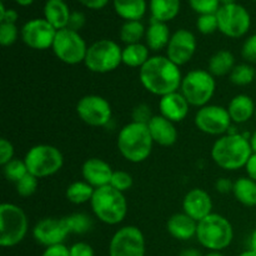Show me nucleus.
Masks as SVG:
<instances>
[{
	"instance_id": "f257e3e1",
	"label": "nucleus",
	"mask_w": 256,
	"mask_h": 256,
	"mask_svg": "<svg viewBox=\"0 0 256 256\" xmlns=\"http://www.w3.org/2000/svg\"><path fill=\"white\" fill-rule=\"evenodd\" d=\"M182 78L180 66L174 64L166 55L150 56L139 70V79L142 86L160 98L179 92Z\"/></svg>"
},
{
	"instance_id": "f03ea898",
	"label": "nucleus",
	"mask_w": 256,
	"mask_h": 256,
	"mask_svg": "<svg viewBox=\"0 0 256 256\" xmlns=\"http://www.w3.org/2000/svg\"><path fill=\"white\" fill-rule=\"evenodd\" d=\"M252 155L250 142L244 134H225L214 142L212 159L224 170L235 172L245 168Z\"/></svg>"
},
{
	"instance_id": "7ed1b4c3",
	"label": "nucleus",
	"mask_w": 256,
	"mask_h": 256,
	"mask_svg": "<svg viewBox=\"0 0 256 256\" xmlns=\"http://www.w3.org/2000/svg\"><path fill=\"white\" fill-rule=\"evenodd\" d=\"M116 144L125 160L139 164L150 156L154 142L146 124L132 122L120 129Z\"/></svg>"
},
{
	"instance_id": "20e7f679",
	"label": "nucleus",
	"mask_w": 256,
	"mask_h": 256,
	"mask_svg": "<svg viewBox=\"0 0 256 256\" xmlns=\"http://www.w3.org/2000/svg\"><path fill=\"white\" fill-rule=\"evenodd\" d=\"M90 206L96 219L106 225L120 224L128 214V202L124 192L110 185L95 189Z\"/></svg>"
},
{
	"instance_id": "39448f33",
	"label": "nucleus",
	"mask_w": 256,
	"mask_h": 256,
	"mask_svg": "<svg viewBox=\"0 0 256 256\" xmlns=\"http://www.w3.org/2000/svg\"><path fill=\"white\" fill-rule=\"evenodd\" d=\"M202 248L210 252H222L230 246L234 239V229L229 220L220 214L212 212L198 222L196 236Z\"/></svg>"
},
{
	"instance_id": "423d86ee",
	"label": "nucleus",
	"mask_w": 256,
	"mask_h": 256,
	"mask_svg": "<svg viewBox=\"0 0 256 256\" xmlns=\"http://www.w3.org/2000/svg\"><path fill=\"white\" fill-rule=\"evenodd\" d=\"M29 222L24 210L12 202L0 205V245L12 248L25 239Z\"/></svg>"
},
{
	"instance_id": "0eeeda50",
	"label": "nucleus",
	"mask_w": 256,
	"mask_h": 256,
	"mask_svg": "<svg viewBox=\"0 0 256 256\" xmlns=\"http://www.w3.org/2000/svg\"><path fill=\"white\" fill-rule=\"evenodd\" d=\"M216 90V82L209 70L195 69L182 78L180 92L184 95L190 106L202 108L209 104Z\"/></svg>"
},
{
	"instance_id": "6e6552de",
	"label": "nucleus",
	"mask_w": 256,
	"mask_h": 256,
	"mask_svg": "<svg viewBox=\"0 0 256 256\" xmlns=\"http://www.w3.org/2000/svg\"><path fill=\"white\" fill-rule=\"evenodd\" d=\"M122 49L110 39H100L88 48L84 64L95 74H106L116 70L122 64Z\"/></svg>"
},
{
	"instance_id": "1a4fd4ad",
	"label": "nucleus",
	"mask_w": 256,
	"mask_h": 256,
	"mask_svg": "<svg viewBox=\"0 0 256 256\" xmlns=\"http://www.w3.org/2000/svg\"><path fill=\"white\" fill-rule=\"evenodd\" d=\"M24 162L28 172L38 179L52 176L60 172L64 165V156L56 146L39 144L30 148L25 154Z\"/></svg>"
},
{
	"instance_id": "9d476101",
	"label": "nucleus",
	"mask_w": 256,
	"mask_h": 256,
	"mask_svg": "<svg viewBox=\"0 0 256 256\" xmlns=\"http://www.w3.org/2000/svg\"><path fill=\"white\" fill-rule=\"evenodd\" d=\"M88 45L79 32L65 28L58 30L52 42V52L62 62L68 65H78L84 62L88 52Z\"/></svg>"
},
{
	"instance_id": "9b49d317",
	"label": "nucleus",
	"mask_w": 256,
	"mask_h": 256,
	"mask_svg": "<svg viewBox=\"0 0 256 256\" xmlns=\"http://www.w3.org/2000/svg\"><path fill=\"white\" fill-rule=\"evenodd\" d=\"M219 30L222 35L232 39H239L248 34L252 26V16L246 8L234 4L222 5L216 12Z\"/></svg>"
},
{
	"instance_id": "f8f14e48",
	"label": "nucleus",
	"mask_w": 256,
	"mask_h": 256,
	"mask_svg": "<svg viewBox=\"0 0 256 256\" xmlns=\"http://www.w3.org/2000/svg\"><path fill=\"white\" fill-rule=\"evenodd\" d=\"M146 245L142 230L134 225L120 228L109 244V256H145Z\"/></svg>"
},
{
	"instance_id": "ddd939ff",
	"label": "nucleus",
	"mask_w": 256,
	"mask_h": 256,
	"mask_svg": "<svg viewBox=\"0 0 256 256\" xmlns=\"http://www.w3.org/2000/svg\"><path fill=\"white\" fill-rule=\"evenodd\" d=\"M195 126L202 132L212 136H222L232 128V118L226 108L208 104L200 108L194 118Z\"/></svg>"
},
{
	"instance_id": "4468645a",
	"label": "nucleus",
	"mask_w": 256,
	"mask_h": 256,
	"mask_svg": "<svg viewBox=\"0 0 256 256\" xmlns=\"http://www.w3.org/2000/svg\"><path fill=\"white\" fill-rule=\"evenodd\" d=\"M76 114L85 124L94 128L105 126L112 116V105L100 95H85L78 102Z\"/></svg>"
},
{
	"instance_id": "2eb2a0df",
	"label": "nucleus",
	"mask_w": 256,
	"mask_h": 256,
	"mask_svg": "<svg viewBox=\"0 0 256 256\" xmlns=\"http://www.w3.org/2000/svg\"><path fill=\"white\" fill-rule=\"evenodd\" d=\"M58 30L42 18L32 19L22 25L20 36L22 42L30 49L46 50L52 46Z\"/></svg>"
},
{
	"instance_id": "dca6fc26",
	"label": "nucleus",
	"mask_w": 256,
	"mask_h": 256,
	"mask_svg": "<svg viewBox=\"0 0 256 256\" xmlns=\"http://www.w3.org/2000/svg\"><path fill=\"white\" fill-rule=\"evenodd\" d=\"M196 38L190 30L178 29L172 32L166 46V56L178 66L188 64L196 52Z\"/></svg>"
},
{
	"instance_id": "f3484780",
	"label": "nucleus",
	"mask_w": 256,
	"mask_h": 256,
	"mask_svg": "<svg viewBox=\"0 0 256 256\" xmlns=\"http://www.w3.org/2000/svg\"><path fill=\"white\" fill-rule=\"evenodd\" d=\"M69 234L70 230L65 218H45L32 228V236L35 242L44 245L45 248L62 244Z\"/></svg>"
},
{
	"instance_id": "a211bd4d",
	"label": "nucleus",
	"mask_w": 256,
	"mask_h": 256,
	"mask_svg": "<svg viewBox=\"0 0 256 256\" xmlns=\"http://www.w3.org/2000/svg\"><path fill=\"white\" fill-rule=\"evenodd\" d=\"M182 210L196 222H200L212 212V196L204 189L189 190L182 199Z\"/></svg>"
},
{
	"instance_id": "6ab92c4d",
	"label": "nucleus",
	"mask_w": 256,
	"mask_h": 256,
	"mask_svg": "<svg viewBox=\"0 0 256 256\" xmlns=\"http://www.w3.org/2000/svg\"><path fill=\"white\" fill-rule=\"evenodd\" d=\"M112 172L114 170L112 169V166L105 160L99 159V158H90L85 160L82 166V175L84 178V182L92 185L94 189L110 185Z\"/></svg>"
},
{
	"instance_id": "aec40b11",
	"label": "nucleus",
	"mask_w": 256,
	"mask_h": 256,
	"mask_svg": "<svg viewBox=\"0 0 256 256\" xmlns=\"http://www.w3.org/2000/svg\"><path fill=\"white\" fill-rule=\"evenodd\" d=\"M159 110L160 115L166 118L168 120L172 122H182L189 114L190 104L179 90V92L160 98Z\"/></svg>"
},
{
	"instance_id": "412c9836",
	"label": "nucleus",
	"mask_w": 256,
	"mask_h": 256,
	"mask_svg": "<svg viewBox=\"0 0 256 256\" xmlns=\"http://www.w3.org/2000/svg\"><path fill=\"white\" fill-rule=\"evenodd\" d=\"M148 129L152 138V142L160 146H172L178 140V130L175 122H170L162 115H154L149 122Z\"/></svg>"
},
{
	"instance_id": "4be33fe9",
	"label": "nucleus",
	"mask_w": 256,
	"mask_h": 256,
	"mask_svg": "<svg viewBox=\"0 0 256 256\" xmlns=\"http://www.w3.org/2000/svg\"><path fill=\"white\" fill-rule=\"evenodd\" d=\"M166 230L174 239L188 242L196 236L198 222L184 212H176L168 219Z\"/></svg>"
},
{
	"instance_id": "5701e85b",
	"label": "nucleus",
	"mask_w": 256,
	"mask_h": 256,
	"mask_svg": "<svg viewBox=\"0 0 256 256\" xmlns=\"http://www.w3.org/2000/svg\"><path fill=\"white\" fill-rule=\"evenodd\" d=\"M226 109L232 122L244 124L249 122L252 116H255L256 105L252 98L249 95L238 94L230 100Z\"/></svg>"
},
{
	"instance_id": "b1692460",
	"label": "nucleus",
	"mask_w": 256,
	"mask_h": 256,
	"mask_svg": "<svg viewBox=\"0 0 256 256\" xmlns=\"http://www.w3.org/2000/svg\"><path fill=\"white\" fill-rule=\"evenodd\" d=\"M170 38H172V34H170V29L166 22L152 19L150 25L146 28V32H145L146 46L152 52H160L162 49H166Z\"/></svg>"
},
{
	"instance_id": "393cba45",
	"label": "nucleus",
	"mask_w": 256,
	"mask_h": 256,
	"mask_svg": "<svg viewBox=\"0 0 256 256\" xmlns=\"http://www.w3.org/2000/svg\"><path fill=\"white\" fill-rule=\"evenodd\" d=\"M69 6L65 2L59 0H48L44 5V19L49 22L56 30L68 28L70 19Z\"/></svg>"
},
{
	"instance_id": "a878e982",
	"label": "nucleus",
	"mask_w": 256,
	"mask_h": 256,
	"mask_svg": "<svg viewBox=\"0 0 256 256\" xmlns=\"http://www.w3.org/2000/svg\"><path fill=\"white\" fill-rule=\"evenodd\" d=\"M115 12L125 22L140 20L146 12V0H112Z\"/></svg>"
},
{
	"instance_id": "bb28decb",
	"label": "nucleus",
	"mask_w": 256,
	"mask_h": 256,
	"mask_svg": "<svg viewBox=\"0 0 256 256\" xmlns=\"http://www.w3.org/2000/svg\"><path fill=\"white\" fill-rule=\"evenodd\" d=\"M150 12L152 20L172 22L180 12V0H150Z\"/></svg>"
},
{
	"instance_id": "cd10ccee",
	"label": "nucleus",
	"mask_w": 256,
	"mask_h": 256,
	"mask_svg": "<svg viewBox=\"0 0 256 256\" xmlns=\"http://www.w3.org/2000/svg\"><path fill=\"white\" fill-rule=\"evenodd\" d=\"M232 194L235 199L244 206H256V182L249 176H242L235 180Z\"/></svg>"
},
{
	"instance_id": "c85d7f7f",
	"label": "nucleus",
	"mask_w": 256,
	"mask_h": 256,
	"mask_svg": "<svg viewBox=\"0 0 256 256\" xmlns=\"http://www.w3.org/2000/svg\"><path fill=\"white\" fill-rule=\"evenodd\" d=\"M235 68V56L229 50H219L212 55L208 64V70L214 76L230 75Z\"/></svg>"
},
{
	"instance_id": "c756f323",
	"label": "nucleus",
	"mask_w": 256,
	"mask_h": 256,
	"mask_svg": "<svg viewBox=\"0 0 256 256\" xmlns=\"http://www.w3.org/2000/svg\"><path fill=\"white\" fill-rule=\"evenodd\" d=\"M122 64L129 68H142L145 62L150 59V49L146 44L125 45L122 52Z\"/></svg>"
},
{
	"instance_id": "7c9ffc66",
	"label": "nucleus",
	"mask_w": 256,
	"mask_h": 256,
	"mask_svg": "<svg viewBox=\"0 0 256 256\" xmlns=\"http://www.w3.org/2000/svg\"><path fill=\"white\" fill-rule=\"evenodd\" d=\"M94 192V188L86 182H74L66 188L65 196L72 204L82 205L92 200Z\"/></svg>"
},
{
	"instance_id": "2f4dec72",
	"label": "nucleus",
	"mask_w": 256,
	"mask_h": 256,
	"mask_svg": "<svg viewBox=\"0 0 256 256\" xmlns=\"http://www.w3.org/2000/svg\"><path fill=\"white\" fill-rule=\"evenodd\" d=\"M145 32H146V29L140 20H132V22H125L122 25L119 36L122 42L132 45L140 42V40L145 38Z\"/></svg>"
},
{
	"instance_id": "473e14b6",
	"label": "nucleus",
	"mask_w": 256,
	"mask_h": 256,
	"mask_svg": "<svg viewBox=\"0 0 256 256\" xmlns=\"http://www.w3.org/2000/svg\"><path fill=\"white\" fill-rule=\"evenodd\" d=\"M229 78L230 82L236 86H246L256 79V69L249 62L238 64L230 72Z\"/></svg>"
},
{
	"instance_id": "72a5a7b5",
	"label": "nucleus",
	"mask_w": 256,
	"mask_h": 256,
	"mask_svg": "<svg viewBox=\"0 0 256 256\" xmlns=\"http://www.w3.org/2000/svg\"><path fill=\"white\" fill-rule=\"evenodd\" d=\"M70 234H86L92 230V218L84 212H74L72 215L65 216Z\"/></svg>"
},
{
	"instance_id": "f704fd0d",
	"label": "nucleus",
	"mask_w": 256,
	"mask_h": 256,
	"mask_svg": "<svg viewBox=\"0 0 256 256\" xmlns=\"http://www.w3.org/2000/svg\"><path fill=\"white\" fill-rule=\"evenodd\" d=\"M2 172H4L5 178H6L9 182L16 184V182H19V180H22L29 172H28L26 164H25L24 160L14 158V159L10 160L8 164L2 165Z\"/></svg>"
},
{
	"instance_id": "c9c22d12",
	"label": "nucleus",
	"mask_w": 256,
	"mask_h": 256,
	"mask_svg": "<svg viewBox=\"0 0 256 256\" xmlns=\"http://www.w3.org/2000/svg\"><path fill=\"white\" fill-rule=\"evenodd\" d=\"M38 185H39V179L34 175H32L30 172H28L22 180L15 184V188H16L18 195L22 198H29L32 195L35 194L38 189Z\"/></svg>"
},
{
	"instance_id": "e433bc0d",
	"label": "nucleus",
	"mask_w": 256,
	"mask_h": 256,
	"mask_svg": "<svg viewBox=\"0 0 256 256\" xmlns=\"http://www.w3.org/2000/svg\"><path fill=\"white\" fill-rule=\"evenodd\" d=\"M196 29L202 35L214 34L216 30H219L216 14L199 15L196 19Z\"/></svg>"
},
{
	"instance_id": "4c0bfd02",
	"label": "nucleus",
	"mask_w": 256,
	"mask_h": 256,
	"mask_svg": "<svg viewBox=\"0 0 256 256\" xmlns=\"http://www.w3.org/2000/svg\"><path fill=\"white\" fill-rule=\"evenodd\" d=\"M192 9L199 15L205 14H216L220 9L219 0H189Z\"/></svg>"
},
{
	"instance_id": "58836bf2",
	"label": "nucleus",
	"mask_w": 256,
	"mask_h": 256,
	"mask_svg": "<svg viewBox=\"0 0 256 256\" xmlns=\"http://www.w3.org/2000/svg\"><path fill=\"white\" fill-rule=\"evenodd\" d=\"M110 186L122 192H128L132 186V176L124 170H115L110 180Z\"/></svg>"
},
{
	"instance_id": "ea45409f",
	"label": "nucleus",
	"mask_w": 256,
	"mask_h": 256,
	"mask_svg": "<svg viewBox=\"0 0 256 256\" xmlns=\"http://www.w3.org/2000/svg\"><path fill=\"white\" fill-rule=\"evenodd\" d=\"M19 38V29L16 24L0 22V44L2 46H12Z\"/></svg>"
},
{
	"instance_id": "a19ab883",
	"label": "nucleus",
	"mask_w": 256,
	"mask_h": 256,
	"mask_svg": "<svg viewBox=\"0 0 256 256\" xmlns=\"http://www.w3.org/2000/svg\"><path fill=\"white\" fill-rule=\"evenodd\" d=\"M242 56L249 64H256V34L250 35L242 48Z\"/></svg>"
},
{
	"instance_id": "79ce46f5",
	"label": "nucleus",
	"mask_w": 256,
	"mask_h": 256,
	"mask_svg": "<svg viewBox=\"0 0 256 256\" xmlns=\"http://www.w3.org/2000/svg\"><path fill=\"white\" fill-rule=\"evenodd\" d=\"M132 122H140V124H146L152 120V118L154 116L152 112V108L148 104H139L134 108L132 112Z\"/></svg>"
},
{
	"instance_id": "37998d69",
	"label": "nucleus",
	"mask_w": 256,
	"mask_h": 256,
	"mask_svg": "<svg viewBox=\"0 0 256 256\" xmlns=\"http://www.w3.org/2000/svg\"><path fill=\"white\" fill-rule=\"evenodd\" d=\"M14 145L5 138L0 139V165H5L14 159Z\"/></svg>"
},
{
	"instance_id": "c03bdc74",
	"label": "nucleus",
	"mask_w": 256,
	"mask_h": 256,
	"mask_svg": "<svg viewBox=\"0 0 256 256\" xmlns=\"http://www.w3.org/2000/svg\"><path fill=\"white\" fill-rule=\"evenodd\" d=\"M70 249V256H95L94 249L88 242H79L72 244Z\"/></svg>"
},
{
	"instance_id": "a18cd8bd",
	"label": "nucleus",
	"mask_w": 256,
	"mask_h": 256,
	"mask_svg": "<svg viewBox=\"0 0 256 256\" xmlns=\"http://www.w3.org/2000/svg\"><path fill=\"white\" fill-rule=\"evenodd\" d=\"M85 22H86V18H85V14L82 12H72V15H70L69 19V25L68 28L72 30H75V32H79L84 28Z\"/></svg>"
},
{
	"instance_id": "49530a36",
	"label": "nucleus",
	"mask_w": 256,
	"mask_h": 256,
	"mask_svg": "<svg viewBox=\"0 0 256 256\" xmlns=\"http://www.w3.org/2000/svg\"><path fill=\"white\" fill-rule=\"evenodd\" d=\"M19 15L14 9H5L4 2H0V22H8V24H16Z\"/></svg>"
},
{
	"instance_id": "de8ad7c7",
	"label": "nucleus",
	"mask_w": 256,
	"mask_h": 256,
	"mask_svg": "<svg viewBox=\"0 0 256 256\" xmlns=\"http://www.w3.org/2000/svg\"><path fill=\"white\" fill-rule=\"evenodd\" d=\"M42 256H70V249L64 244L52 245V246L45 248Z\"/></svg>"
},
{
	"instance_id": "09e8293b",
	"label": "nucleus",
	"mask_w": 256,
	"mask_h": 256,
	"mask_svg": "<svg viewBox=\"0 0 256 256\" xmlns=\"http://www.w3.org/2000/svg\"><path fill=\"white\" fill-rule=\"evenodd\" d=\"M232 186H234V182H230L228 178H220L215 182V189L220 194H229V192H232Z\"/></svg>"
},
{
	"instance_id": "8fccbe9b",
	"label": "nucleus",
	"mask_w": 256,
	"mask_h": 256,
	"mask_svg": "<svg viewBox=\"0 0 256 256\" xmlns=\"http://www.w3.org/2000/svg\"><path fill=\"white\" fill-rule=\"evenodd\" d=\"M85 8L92 10H100L109 4L110 0H78Z\"/></svg>"
},
{
	"instance_id": "3c124183",
	"label": "nucleus",
	"mask_w": 256,
	"mask_h": 256,
	"mask_svg": "<svg viewBox=\"0 0 256 256\" xmlns=\"http://www.w3.org/2000/svg\"><path fill=\"white\" fill-rule=\"evenodd\" d=\"M245 170H246L248 176L256 182V154H254V152L250 156V159L248 160L246 165H245Z\"/></svg>"
},
{
	"instance_id": "603ef678",
	"label": "nucleus",
	"mask_w": 256,
	"mask_h": 256,
	"mask_svg": "<svg viewBox=\"0 0 256 256\" xmlns=\"http://www.w3.org/2000/svg\"><path fill=\"white\" fill-rule=\"evenodd\" d=\"M180 256H202V254L196 249H185L180 252Z\"/></svg>"
},
{
	"instance_id": "864d4df0",
	"label": "nucleus",
	"mask_w": 256,
	"mask_h": 256,
	"mask_svg": "<svg viewBox=\"0 0 256 256\" xmlns=\"http://www.w3.org/2000/svg\"><path fill=\"white\" fill-rule=\"evenodd\" d=\"M250 250L256 252V228L254 232H252V236H250Z\"/></svg>"
},
{
	"instance_id": "5fc2aeb1",
	"label": "nucleus",
	"mask_w": 256,
	"mask_h": 256,
	"mask_svg": "<svg viewBox=\"0 0 256 256\" xmlns=\"http://www.w3.org/2000/svg\"><path fill=\"white\" fill-rule=\"evenodd\" d=\"M249 142H250V146H252V152L256 154V132H252V136H250V139H249Z\"/></svg>"
},
{
	"instance_id": "6e6d98bb",
	"label": "nucleus",
	"mask_w": 256,
	"mask_h": 256,
	"mask_svg": "<svg viewBox=\"0 0 256 256\" xmlns=\"http://www.w3.org/2000/svg\"><path fill=\"white\" fill-rule=\"evenodd\" d=\"M14 2L20 6H30L34 2V0H14Z\"/></svg>"
},
{
	"instance_id": "4d7b16f0",
	"label": "nucleus",
	"mask_w": 256,
	"mask_h": 256,
	"mask_svg": "<svg viewBox=\"0 0 256 256\" xmlns=\"http://www.w3.org/2000/svg\"><path fill=\"white\" fill-rule=\"evenodd\" d=\"M238 256H256V252H252V250H246V252H242V254L240 255H238Z\"/></svg>"
},
{
	"instance_id": "13d9d810",
	"label": "nucleus",
	"mask_w": 256,
	"mask_h": 256,
	"mask_svg": "<svg viewBox=\"0 0 256 256\" xmlns=\"http://www.w3.org/2000/svg\"><path fill=\"white\" fill-rule=\"evenodd\" d=\"M222 5H228V4H234L236 2V0H219Z\"/></svg>"
},
{
	"instance_id": "bf43d9fd",
	"label": "nucleus",
	"mask_w": 256,
	"mask_h": 256,
	"mask_svg": "<svg viewBox=\"0 0 256 256\" xmlns=\"http://www.w3.org/2000/svg\"><path fill=\"white\" fill-rule=\"evenodd\" d=\"M204 256H225V255H222L220 252H210L209 254H206Z\"/></svg>"
},
{
	"instance_id": "052dcab7",
	"label": "nucleus",
	"mask_w": 256,
	"mask_h": 256,
	"mask_svg": "<svg viewBox=\"0 0 256 256\" xmlns=\"http://www.w3.org/2000/svg\"><path fill=\"white\" fill-rule=\"evenodd\" d=\"M255 119H256V109H255Z\"/></svg>"
},
{
	"instance_id": "680f3d73",
	"label": "nucleus",
	"mask_w": 256,
	"mask_h": 256,
	"mask_svg": "<svg viewBox=\"0 0 256 256\" xmlns=\"http://www.w3.org/2000/svg\"><path fill=\"white\" fill-rule=\"evenodd\" d=\"M59 2H65V0H59Z\"/></svg>"
},
{
	"instance_id": "e2e57ef3",
	"label": "nucleus",
	"mask_w": 256,
	"mask_h": 256,
	"mask_svg": "<svg viewBox=\"0 0 256 256\" xmlns=\"http://www.w3.org/2000/svg\"><path fill=\"white\" fill-rule=\"evenodd\" d=\"M2 2H5V0H2Z\"/></svg>"
},
{
	"instance_id": "0e129e2a",
	"label": "nucleus",
	"mask_w": 256,
	"mask_h": 256,
	"mask_svg": "<svg viewBox=\"0 0 256 256\" xmlns=\"http://www.w3.org/2000/svg\"><path fill=\"white\" fill-rule=\"evenodd\" d=\"M254 2H256V0H254Z\"/></svg>"
}]
</instances>
